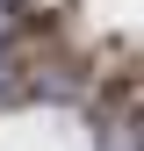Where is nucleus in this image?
Wrapping results in <instances>:
<instances>
[{"label":"nucleus","instance_id":"1","mask_svg":"<svg viewBox=\"0 0 144 151\" xmlns=\"http://www.w3.org/2000/svg\"><path fill=\"white\" fill-rule=\"evenodd\" d=\"M101 151H144V122H137V115L108 122V137H101Z\"/></svg>","mask_w":144,"mask_h":151}]
</instances>
